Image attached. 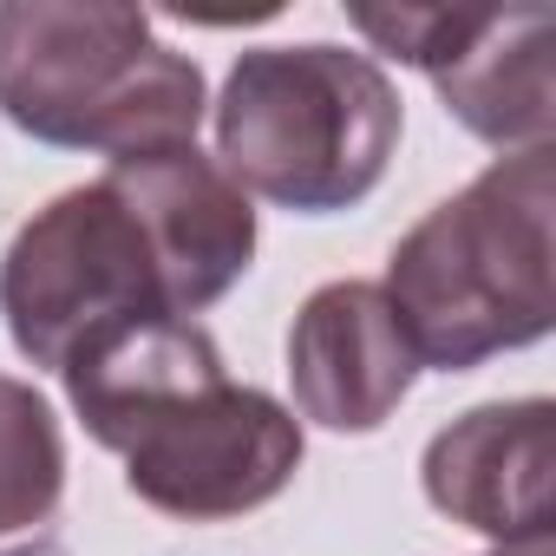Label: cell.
<instances>
[{"label": "cell", "mask_w": 556, "mask_h": 556, "mask_svg": "<svg viewBox=\"0 0 556 556\" xmlns=\"http://www.w3.org/2000/svg\"><path fill=\"white\" fill-rule=\"evenodd\" d=\"M413 341L380 282H321L289 328L295 413L321 432H380L413 393Z\"/></svg>", "instance_id": "9"}, {"label": "cell", "mask_w": 556, "mask_h": 556, "mask_svg": "<svg viewBox=\"0 0 556 556\" xmlns=\"http://www.w3.org/2000/svg\"><path fill=\"white\" fill-rule=\"evenodd\" d=\"M60 380L92 445L125 458L131 497L177 523L249 517L302 471V419L262 387H236L197 321H131Z\"/></svg>", "instance_id": "1"}, {"label": "cell", "mask_w": 556, "mask_h": 556, "mask_svg": "<svg viewBox=\"0 0 556 556\" xmlns=\"http://www.w3.org/2000/svg\"><path fill=\"white\" fill-rule=\"evenodd\" d=\"M426 504L497 549H549L556 530V406L491 400L432 432L419 458Z\"/></svg>", "instance_id": "7"}, {"label": "cell", "mask_w": 556, "mask_h": 556, "mask_svg": "<svg viewBox=\"0 0 556 556\" xmlns=\"http://www.w3.org/2000/svg\"><path fill=\"white\" fill-rule=\"evenodd\" d=\"M348 21L380 53L419 66L471 138L497 151L549 144V8H348Z\"/></svg>", "instance_id": "6"}, {"label": "cell", "mask_w": 556, "mask_h": 556, "mask_svg": "<svg viewBox=\"0 0 556 556\" xmlns=\"http://www.w3.org/2000/svg\"><path fill=\"white\" fill-rule=\"evenodd\" d=\"M556 157L510 151L432 203L387 262V302L419 367L471 374L556 328Z\"/></svg>", "instance_id": "2"}, {"label": "cell", "mask_w": 556, "mask_h": 556, "mask_svg": "<svg viewBox=\"0 0 556 556\" xmlns=\"http://www.w3.org/2000/svg\"><path fill=\"white\" fill-rule=\"evenodd\" d=\"M0 556H73L66 543H53V536H34V543H21V549H0Z\"/></svg>", "instance_id": "11"}, {"label": "cell", "mask_w": 556, "mask_h": 556, "mask_svg": "<svg viewBox=\"0 0 556 556\" xmlns=\"http://www.w3.org/2000/svg\"><path fill=\"white\" fill-rule=\"evenodd\" d=\"M157 315H170L157 262L105 177L60 190L47 210L21 223V236L0 255L8 341L21 348V361L47 374H66L92 341Z\"/></svg>", "instance_id": "5"}, {"label": "cell", "mask_w": 556, "mask_h": 556, "mask_svg": "<svg viewBox=\"0 0 556 556\" xmlns=\"http://www.w3.org/2000/svg\"><path fill=\"white\" fill-rule=\"evenodd\" d=\"M203 66L118 0H0V118L53 151L144 157L197 144Z\"/></svg>", "instance_id": "3"}, {"label": "cell", "mask_w": 556, "mask_h": 556, "mask_svg": "<svg viewBox=\"0 0 556 556\" xmlns=\"http://www.w3.org/2000/svg\"><path fill=\"white\" fill-rule=\"evenodd\" d=\"M105 184L131 210L138 236L157 262L164 308L177 321L216 308L249 275V262H255V203L197 144L118 157L105 170Z\"/></svg>", "instance_id": "8"}, {"label": "cell", "mask_w": 556, "mask_h": 556, "mask_svg": "<svg viewBox=\"0 0 556 556\" xmlns=\"http://www.w3.org/2000/svg\"><path fill=\"white\" fill-rule=\"evenodd\" d=\"M406 105L374 53L308 40L236 53L216 99V164L242 197L295 216L367 203L400 151Z\"/></svg>", "instance_id": "4"}, {"label": "cell", "mask_w": 556, "mask_h": 556, "mask_svg": "<svg viewBox=\"0 0 556 556\" xmlns=\"http://www.w3.org/2000/svg\"><path fill=\"white\" fill-rule=\"evenodd\" d=\"M66 497V439L40 387L0 374V536L34 530Z\"/></svg>", "instance_id": "10"}, {"label": "cell", "mask_w": 556, "mask_h": 556, "mask_svg": "<svg viewBox=\"0 0 556 556\" xmlns=\"http://www.w3.org/2000/svg\"><path fill=\"white\" fill-rule=\"evenodd\" d=\"M491 556H549V549H491Z\"/></svg>", "instance_id": "12"}]
</instances>
